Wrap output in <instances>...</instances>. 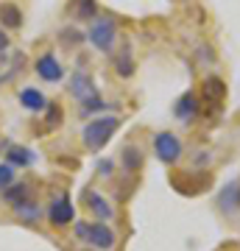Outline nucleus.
<instances>
[{
	"label": "nucleus",
	"mask_w": 240,
	"mask_h": 251,
	"mask_svg": "<svg viewBox=\"0 0 240 251\" xmlns=\"http://www.w3.org/2000/svg\"><path fill=\"white\" fill-rule=\"evenodd\" d=\"M98 9H95V0H76V17L81 20H95Z\"/></svg>",
	"instance_id": "6ab92c4d"
},
{
	"label": "nucleus",
	"mask_w": 240,
	"mask_h": 251,
	"mask_svg": "<svg viewBox=\"0 0 240 251\" xmlns=\"http://www.w3.org/2000/svg\"><path fill=\"white\" fill-rule=\"evenodd\" d=\"M215 204H218V209H221V212L235 215V212L240 209V179L229 181V184H223L221 193L215 196Z\"/></svg>",
	"instance_id": "0eeeda50"
},
{
	"label": "nucleus",
	"mask_w": 240,
	"mask_h": 251,
	"mask_svg": "<svg viewBox=\"0 0 240 251\" xmlns=\"http://www.w3.org/2000/svg\"><path fill=\"white\" fill-rule=\"evenodd\" d=\"M109 109V103L101 95H95V98H87V100H81L79 103V115H84V117H89V115H104Z\"/></svg>",
	"instance_id": "dca6fc26"
},
{
	"label": "nucleus",
	"mask_w": 240,
	"mask_h": 251,
	"mask_svg": "<svg viewBox=\"0 0 240 251\" xmlns=\"http://www.w3.org/2000/svg\"><path fill=\"white\" fill-rule=\"evenodd\" d=\"M123 165H126V171H140V165H142V151L137 148V145H126L123 148Z\"/></svg>",
	"instance_id": "a211bd4d"
},
{
	"label": "nucleus",
	"mask_w": 240,
	"mask_h": 251,
	"mask_svg": "<svg viewBox=\"0 0 240 251\" xmlns=\"http://www.w3.org/2000/svg\"><path fill=\"white\" fill-rule=\"evenodd\" d=\"M76 237L98 251H112L117 243L115 232L104 226V221H76Z\"/></svg>",
	"instance_id": "f03ea898"
},
{
	"label": "nucleus",
	"mask_w": 240,
	"mask_h": 251,
	"mask_svg": "<svg viewBox=\"0 0 240 251\" xmlns=\"http://www.w3.org/2000/svg\"><path fill=\"white\" fill-rule=\"evenodd\" d=\"M0 23L6 28H20L23 25V11L14 3H0Z\"/></svg>",
	"instance_id": "2eb2a0df"
},
{
	"label": "nucleus",
	"mask_w": 240,
	"mask_h": 251,
	"mask_svg": "<svg viewBox=\"0 0 240 251\" xmlns=\"http://www.w3.org/2000/svg\"><path fill=\"white\" fill-rule=\"evenodd\" d=\"M48 221L53 226H67V224H73L76 221V209H73V201H70V196L67 193H62L59 198H53V204L48 206Z\"/></svg>",
	"instance_id": "39448f33"
},
{
	"label": "nucleus",
	"mask_w": 240,
	"mask_h": 251,
	"mask_svg": "<svg viewBox=\"0 0 240 251\" xmlns=\"http://www.w3.org/2000/svg\"><path fill=\"white\" fill-rule=\"evenodd\" d=\"M45 112H48V126L62 123V109L56 106V103H48V106H45Z\"/></svg>",
	"instance_id": "4be33fe9"
},
{
	"label": "nucleus",
	"mask_w": 240,
	"mask_h": 251,
	"mask_svg": "<svg viewBox=\"0 0 240 251\" xmlns=\"http://www.w3.org/2000/svg\"><path fill=\"white\" fill-rule=\"evenodd\" d=\"M87 39L92 42V48H98L101 53H112V48H115V39H117V23L115 17H95L92 20V25L87 31Z\"/></svg>",
	"instance_id": "7ed1b4c3"
},
{
	"label": "nucleus",
	"mask_w": 240,
	"mask_h": 251,
	"mask_svg": "<svg viewBox=\"0 0 240 251\" xmlns=\"http://www.w3.org/2000/svg\"><path fill=\"white\" fill-rule=\"evenodd\" d=\"M115 67H117V75H120V78H129V75L134 73L132 53H129V50H126V53H120V56H117V62H115Z\"/></svg>",
	"instance_id": "aec40b11"
},
{
	"label": "nucleus",
	"mask_w": 240,
	"mask_h": 251,
	"mask_svg": "<svg viewBox=\"0 0 240 251\" xmlns=\"http://www.w3.org/2000/svg\"><path fill=\"white\" fill-rule=\"evenodd\" d=\"M11 206H14V215L20 221H26V224L42 218V209H39V204H36L34 198H23V201H17V204H11Z\"/></svg>",
	"instance_id": "4468645a"
},
{
	"label": "nucleus",
	"mask_w": 240,
	"mask_h": 251,
	"mask_svg": "<svg viewBox=\"0 0 240 251\" xmlns=\"http://www.w3.org/2000/svg\"><path fill=\"white\" fill-rule=\"evenodd\" d=\"M6 162H9L14 171L20 168H28V165H34L36 162V153L26 145H9V151H6Z\"/></svg>",
	"instance_id": "9b49d317"
},
{
	"label": "nucleus",
	"mask_w": 240,
	"mask_h": 251,
	"mask_svg": "<svg viewBox=\"0 0 240 251\" xmlns=\"http://www.w3.org/2000/svg\"><path fill=\"white\" fill-rule=\"evenodd\" d=\"M67 87H70V95L76 100H87V98H95V95H98V90H95V81L89 78L87 73H73V78H70V84H67Z\"/></svg>",
	"instance_id": "6e6552de"
},
{
	"label": "nucleus",
	"mask_w": 240,
	"mask_h": 251,
	"mask_svg": "<svg viewBox=\"0 0 240 251\" xmlns=\"http://www.w3.org/2000/svg\"><path fill=\"white\" fill-rule=\"evenodd\" d=\"M198 109H201L198 95H196V92H185V95L173 103V115H176L179 120H185V123H193L196 115H198Z\"/></svg>",
	"instance_id": "9d476101"
},
{
	"label": "nucleus",
	"mask_w": 240,
	"mask_h": 251,
	"mask_svg": "<svg viewBox=\"0 0 240 251\" xmlns=\"http://www.w3.org/2000/svg\"><path fill=\"white\" fill-rule=\"evenodd\" d=\"M117 128H120V117H115V115L92 117V120L81 128V140H84V145H87L89 151H101V148L117 134Z\"/></svg>",
	"instance_id": "f257e3e1"
},
{
	"label": "nucleus",
	"mask_w": 240,
	"mask_h": 251,
	"mask_svg": "<svg viewBox=\"0 0 240 251\" xmlns=\"http://www.w3.org/2000/svg\"><path fill=\"white\" fill-rule=\"evenodd\" d=\"M112 168H115L112 159H101L98 162V173H101V176H112Z\"/></svg>",
	"instance_id": "5701e85b"
},
{
	"label": "nucleus",
	"mask_w": 240,
	"mask_h": 251,
	"mask_svg": "<svg viewBox=\"0 0 240 251\" xmlns=\"http://www.w3.org/2000/svg\"><path fill=\"white\" fill-rule=\"evenodd\" d=\"M154 153H157V159L162 165H176L182 159V140H179L173 131H160V134L154 137Z\"/></svg>",
	"instance_id": "20e7f679"
},
{
	"label": "nucleus",
	"mask_w": 240,
	"mask_h": 251,
	"mask_svg": "<svg viewBox=\"0 0 240 251\" xmlns=\"http://www.w3.org/2000/svg\"><path fill=\"white\" fill-rule=\"evenodd\" d=\"M84 201H87L89 212L98 218V221H112V218H115V209H112V204H109V201L101 196V193H95V190H84Z\"/></svg>",
	"instance_id": "1a4fd4ad"
},
{
	"label": "nucleus",
	"mask_w": 240,
	"mask_h": 251,
	"mask_svg": "<svg viewBox=\"0 0 240 251\" xmlns=\"http://www.w3.org/2000/svg\"><path fill=\"white\" fill-rule=\"evenodd\" d=\"M28 184L26 181H14V184H9L6 187V193H3V198L9 201V204H17V201H23V198H31V193H28Z\"/></svg>",
	"instance_id": "f3484780"
},
{
	"label": "nucleus",
	"mask_w": 240,
	"mask_h": 251,
	"mask_svg": "<svg viewBox=\"0 0 240 251\" xmlns=\"http://www.w3.org/2000/svg\"><path fill=\"white\" fill-rule=\"evenodd\" d=\"M20 106L26 109V112H45L48 100H45V95L36 87H26V90L20 92Z\"/></svg>",
	"instance_id": "ddd939ff"
},
{
	"label": "nucleus",
	"mask_w": 240,
	"mask_h": 251,
	"mask_svg": "<svg viewBox=\"0 0 240 251\" xmlns=\"http://www.w3.org/2000/svg\"><path fill=\"white\" fill-rule=\"evenodd\" d=\"M34 67H36V75H39L42 81H48V84H59V81L64 78V67H62V62H59L53 53L39 56Z\"/></svg>",
	"instance_id": "423d86ee"
},
{
	"label": "nucleus",
	"mask_w": 240,
	"mask_h": 251,
	"mask_svg": "<svg viewBox=\"0 0 240 251\" xmlns=\"http://www.w3.org/2000/svg\"><path fill=\"white\" fill-rule=\"evenodd\" d=\"M6 48H9V36H6V31H3V28H0V53H3Z\"/></svg>",
	"instance_id": "b1692460"
},
{
	"label": "nucleus",
	"mask_w": 240,
	"mask_h": 251,
	"mask_svg": "<svg viewBox=\"0 0 240 251\" xmlns=\"http://www.w3.org/2000/svg\"><path fill=\"white\" fill-rule=\"evenodd\" d=\"M14 168H11L9 162H3V165H0V190H6L9 187V184H14Z\"/></svg>",
	"instance_id": "412c9836"
},
{
	"label": "nucleus",
	"mask_w": 240,
	"mask_h": 251,
	"mask_svg": "<svg viewBox=\"0 0 240 251\" xmlns=\"http://www.w3.org/2000/svg\"><path fill=\"white\" fill-rule=\"evenodd\" d=\"M201 98H204L210 106L223 103V98H226V87H223V81L218 78V75H210V78L204 81V92H201Z\"/></svg>",
	"instance_id": "f8f14e48"
}]
</instances>
